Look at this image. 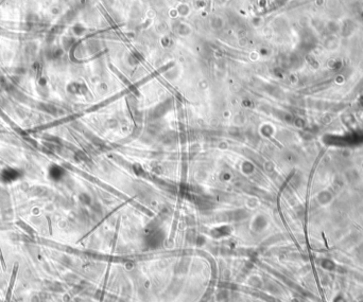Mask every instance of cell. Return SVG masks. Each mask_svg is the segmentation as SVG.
<instances>
[{
	"mask_svg": "<svg viewBox=\"0 0 363 302\" xmlns=\"http://www.w3.org/2000/svg\"><path fill=\"white\" fill-rule=\"evenodd\" d=\"M41 302H45V301H41Z\"/></svg>",
	"mask_w": 363,
	"mask_h": 302,
	"instance_id": "cell-2",
	"label": "cell"
},
{
	"mask_svg": "<svg viewBox=\"0 0 363 302\" xmlns=\"http://www.w3.org/2000/svg\"><path fill=\"white\" fill-rule=\"evenodd\" d=\"M49 288H50V291H63V287H62V285H61V284H59V283H52L51 284V285H50V286H49Z\"/></svg>",
	"mask_w": 363,
	"mask_h": 302,
	"instance_id": "cell-1",
	"label": "cell"
}]
</instances>
